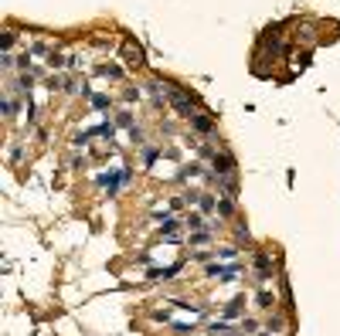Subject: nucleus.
<instances>
[{"label": "nucleus", "instance_id": "obj_10", "mask_svg": "<svg viewBox=\"0 0 340 336\" xmlns=\"http://www.w3.org/2000/svg\"><path fill=\"white\" fill-rule=\"evenodd\" d=\"M14 41H17V34H14V31H7V34H3V48H10Z\"/></svg>", "mask_w": 340, "mask_h": 336}, {"label": "nucleus", "instance_id": "obj_7", "mask_svg": "<svg viewBox=\"0 0 340 336\" xmlns=\"http://www.w3.org/2000/svg\"><path fill=\"white\" fill-rule=\"evenodd\" d=\"M259 302H262V306H266V309H272V306H275V299H272L269 292H259Z\"/></svg>", "mask_w": 340, "mask_h": 336}, {"label": "nucleus", "instance_id": "obj_8", "mask_svg": "<svg viewBox=\"0 0 340 336\" xmlns=\"http://www.w3.org/2000/svg\"><path fill=\"white\" fill-rule=\"evenodd\" d=\"M92 105H95V109H106L109 99H106V95H92Z\"/></svg>", "mask_w": 340, "mask_h": 336}, {"label": "nucleus", "instance_id": "obj_1", "mask_svg": "<svg viewBox=\"0 0 340 336\" xmlns=\"http://www.w3.org/2000/svg\"><path fill=\"white\" fill-rule=\"evenodd\" d=\"M170 102H174V109L181 112V116H194L191 109H194V102H198V95H191V92H177V88H170Z\"/></svg>", "mask_w": 340, "mask_h": 336}, {"label": "nucleus", "instance_id": "obj_6", "mask_svg": "<svg viewBox=\"0 0 340 336\" xmlns=\"http://www.w3.org/2000/svg\"><path fill=\"white\" fill-rule=\"evenodd\" d=\"M198 204H201L204 214H211V210H214V201H211V197H198Z\"/></svg>", "mask_w": 340, "mask_h": 336}, {"label": "nucleus", "instance_id": "obj_9", "mask_svg": "<svg viewBox=\"0 0 340 336\" xmlns=\"http://www.w3.org/2000/svg\"><path fill=\"white\" fill-rule=\"evenodd\" d=\"M214 255H218V258H235L238 248H221V252H214Z\"/></svg>", "mask_w": 340, "mask_h": 336}, {"label": "nucleus", "instance_id": "obj_3", "mask_svg": "<svg viewBox=\"0 0 340 336\" xmlns=\"http://www.w3.org/2000/svg\"><path fill=\"white\" fill-rule=\"evenodd\" d=\"M191 126H194L198 133H211V129H214V119H207V116H191Z\"/></svg>", "mask_w": 340, "mask_h": 336}, {"label": "nucleus", "instance_id": "obj_5", "mask_svg": "<svg viewBox=\"0 0 340 336\" xmlns=\"http://www.w3.org/2000/svg\"><path fill=\"white\" fill-rule=\"evenodd\" d=\"M160 231H163V234H167V238H170V234H177V221H174V217H167V221H163V228H160Z\"/></svg>", "mask_w": 340, "mask_h": 336}, {"label": "nucleus", "instance_id": "obj_2", "mask_svg": "<svg viewBox=\"0 0 340 336\" xmlns=\"http://www.w3.org/2000/svg\"><path fill=\"white\" fill-rule=\"evenodd\" d=\"M214 167H218V173H235V160L228 156V153H214Z\"/></svg>", "mask_w": 340, "mask_h": 336}, {"label": "nucleus", "instance_id": "obj_4", "mask_svg": "<svg viewBox=\"0 0 340 336\" xmlns=\"http://www.w3.org/2000/svg\"><path fill=\"white\" fill-rule=\"evenodd\" d=\"M242 306H245V299H235V302H228L225 316H238V313H242Z\"/></svg>", "mask_w": 340, "mask_h": 336}]
</instances>
